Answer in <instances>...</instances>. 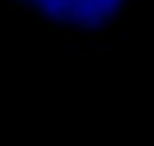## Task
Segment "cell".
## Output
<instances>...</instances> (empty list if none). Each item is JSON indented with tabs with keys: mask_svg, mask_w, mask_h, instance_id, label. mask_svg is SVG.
<instances>
[{
	"mask_svg": "<svg viewBox=\"0 0 154 146\" xmlns=\"http://www.w3.org/2000/svg\"><path fill=\"white\" fill-rule=\"evenodd\" d=\"M86 57L88 60H111V57H117V52H114L111 43H94L91 49L86 52Z\"/></svg>",
	"mask_w": 154,
	"mask_h": 146,
	"instance_id": "obj_1",
	"label": "cell"
}]
</instances>
